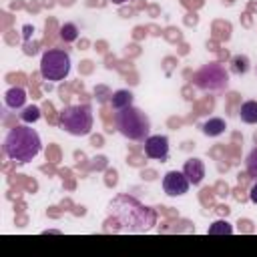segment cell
<instances>
[{
	"label": "cell",
	"mask_w": 257,
	"mask_h": 257,
	"mask_svg": "<svg viewBox=\"0 0 257 257\" xmlns=\"http://www.w3.org/2000/svg\"><path fill=\"white\" fill-rule=\"evenodd\" d=\"M2 149L10 161L28 163L40 153L42 143H40V137L34 128H30L28 124H18V126L10 128V133L4 139Z\"/></svg>",
	"instance_id": "6da1fadb"
},
{
	"label": "cell",
	"mask_w": 257,
	"mask_h": 257,
	"mask_svg": "<svg viewBox=\"0 0 257 257\" xmlns=\"http://www.w3.org/2000/svg\"><path fill=\"white\" fill-rule=\"evenodd\" d=\"M114 126H116V131L124 139L137 141V143H145V139L151 135V120H149V116L141 108H137L133 104L122 108V110H116Z\"/></svg>",
	"instance_id": "7a4b0ae2"
},
{
	"label": "cell",
	"mask_w": 257,
	"mask_h": 257,
	"mask_svg": "<svg viewBox=\"0 0 257 257\" xmlns=\"http://www.w3.org/2000/svg\"><path fill=\"white\" fill-rule=\"evenodd\" d=\"M124 201H126L124 209H120V205H116V203H110V213L116 215V219L120 221L122 229L147 231L149 227H153V223H155V211L153 209L141 205L133 197H124Z\"/></svg>",
	"instance_id": "3957f363"
},
{
	"label": "cell",
	"mask_w": 257,
	"mask_h": 257,
	"mask_svg": "<svg viewBox=\"0 0 257 257\" xmlns=\"http://www.w3.org/2000/svg\"><path fill=\"white\" fill-rule=\"evenodd\" d=\"M56 124L72 137H86L92 131V108L88 104H70L60 110Z\"/></svg>",
	"instance_id": "277c9868"
},
{
	"label": "cell",
	"mask_w": 257,
	"mask_h": 257,
	"mask_svg": "<svg viewBox=\"0 0 257 257\" xmlns=\"http://www.w3.org/2000/svg\"><path fill=\"white\" fill-rule=\"evenodd\" d=\"M70 68H72L70 54L62 48H50L40 58V76L44 80H52V82L64 80Z\"/></svg>",
	"instance_id": "5b68a950"
},
{
	"label": "cell",
	"mask_w": 257,
	"mask_h": 257,
	"mask_svg": "<svg viewBox=\"0 0 257 257\" xmlns=\"http://www.w3.org/2000/svg\"><path fill=\"white\" fill-rule=\"evenodd\" d=\"M193 82L199 90H207V92H219V90H225L227 84H229V72L225 70L223 64L219 62H211V64H205L201 66L195 76H193Z\"/></svg>",
	"instance_id": "8992f818"
},
{
	"label": "cell",
	"mask_w": 257,
	"mask_h": 257,
	"mask_svg": "<svg viewBox=\"0 0 257 257\" xmlns=\"http://www.w3.org/2000/svg\"><path fill=\"white\" fill-rule=\"evenodd\" d=\"M189 187H191V183H189V179L185 177L183 171H169V173L163 177V189H165V193L171 195V197H181V195H185V193L189 191Z\"/></svg>",
	"instance_id": "52a82bcc"
},
{
	"label": "cell",
	"mask_w": 257,
	"mask_h": 257,
	"mask_svg": "<svg viewBox=\"0 0 257 257\" xmlns=\"http://www.w3.org/2000/svg\"><path fill=\"white\" fill-rule=\"evenodd\" d=\"M145 155L155 161L169 159V139L165 135H149L145 139Z\"/></svg>",
	"instance_id": "ba28073f"
},
{
	"label": "cell",
	"mask_w": 257,
	"mask_h": 257,
	"mask_svg": "<svg viewBox=\"0 0 257 257\" xmlns=\"http://www.w3.org/2000/svg\"><path fill=\"white\" fill-rule=\"evenodd\" d=\"M183 173H185V177L189 179V183L197 187V185H201V181H203V177H205V163H203L201 159L193 157V159L185 161Z\"/></svg>",
	"instance_id": "9c48e42d"
},
{
	"label": "cell",
	"mask_w": 257,
	"mask_h": 257,
	"mask_svg": "<svg viewBox=\"0 0 257 257\" xmlns=\"http://www.w3.org/2000/svg\"><path fill=\"white\" fill-rule=\"evenodd\" d=\"M4 102L12 110H22L26 106V90L22 86H12L4 94Z\"/></svg>",
	"instance_id": "30bf717a"
},
{
	"label": "cell",
	"mask_w": 257,
	"mask_h": 257,
	"mask_svg": "<svg viewBox=\"0 0 257 257\" xmlns=\"http://www.w3.org/2000/svg\"><path fill=\"white\" fill-rule=\"evenodd\" d=\"M239 118L245 124H257V100H245L239 106Z\"/></svg>",
	"instance_id": "8fae6325"
},
{
	"label": "cell",
	"mask_w": 257,
	"mask_h": 257,
	"mask_svg": "<svg viewBox=\"0 0 257 257\" xmlns=\"http://www.w3.org/2000/svg\"><path fill=\"white\" fill-rule=\"evenodd\" d=\"M110 104H112L114 110H122V108L131 106V104H133V92L126 90V88L114 90V92H112V98H110Z\"/></svg>",
	"instance_id": "7c38bea8"
},
{
	"label": "cell",
	"mask_w": 257,
	"mask_h": 257,
	"mask_svg": "<svg viewBox=\"0 0 257 257\" xmlns=\"http://www.w3.org/2000/svg\"><path fill=\"white\" fill-rule=\"evenodd\" d=\"M201 128H203V133H205L207 137H221V135L225 133L227 124H225V120H223V118L213 116V118L205 120V122L201 124Z\"/></svg>",
	"instance_id": "4fadbf2b"
},
{
	"label": "cell",
	"mask_w": 257,
	"mask_h": 257,
	"mask_svg": "<svg viewBox=\"0 0 257 257\" xmlns=\"http://www.w3.org/2000/svg\"><path fill=\"white\" fill-rule=\"evenodd\" d=\"M58 32H60V38H62L64 42H74V40L78 38V28H76V24H72V22H64Z\"/></svg>",
	"instance_id": "5bb4252c"
},
{
	"label": "cell",
	"mask_w": 257,
	"mask_h": 257,
	"mask_svg": "<svg viewBox=\"0 0 257 257\" xmlns=\"http://www.w3.org/2000/svg\"><path fill=\"white\" fill-rule=\"evenodd\" d=\"M40 118V108L36 104H30V106H24L22 112H20V120L30 124V122H36Z\"/></svg>",
	"instance_id": "9a60e30c"
},
{
	"label": "cell",
	"mask_w": 257,
	"mask_h": 257,
	"mask_svg": "<svg viewBox=\"0 0 257 257\" xmlns=\"http://www.w3.org/2000/svg\"><path fill=\"white\" fill-rule=\"evenodd\" d=\"M231 70H233L235 74H245V72L249 70V58L243 56V54L233 56V60H231Z\"/></svg>",
	"instance_id": "2e32d148"
},
{
	"label": "cell",
	"mask_w": 257,
	"mask_h": 257,
	"mask_svg": "<svg viewBox=\"0 0 257 257\" xmlns=\"http://www.w3.org/2000/svg\"><path fill=\"white\" fill-rule=\"evenodd\" d=\"M207 233H209V235H231V233H233V227H231V223H227V221H215V223L207 229Z\"/></svg>",
	"instance_id": "e0dca14e"
},
{
	"label": "cell",
	"mask_w": 257,
	"mask_h": 257,
	"mask_svg": "<svg viewBox=\"0 0 257 257\" xmlns=\"http://www.w3.org/2000/svg\"><path fill=\"white\" fill-rule=\"evenodd\" d=\"M245 169H247L249 177L257 179V147L247 155V159H245Z\"/></svg>",
	"instance_id": "ac0fdd59"
},
{
	"label": "cell",
	"mask_w": 257,
	"mask_h": 257,
	"mask_svg": "<svg viewBox=\"0 0 257 257\" xmlns=\"http://www.w3.org/2000/svg\"><path fill=\"white\" fill-rule=\"evenodd\" d=\"M249 199H251V203H255V205H257V183L249 189Z\"/></svg>",
	"instance_id": "d6986e66"
},
{
	"label": "cell",
	"mask_w": 257,
	"mask_h": 257,
	"mask_svg": "<svg viewBox=\"0 0 257 257\" xmlns=\"http://www.w3.org/2000/svg\"><path fill=\"white\" fill-rule=\"evenodd\" d=\"M122 2H126V0H112V4H122Z\"/></svg>",
	"instance_id": "ffe728a7"
}]
</instances>
